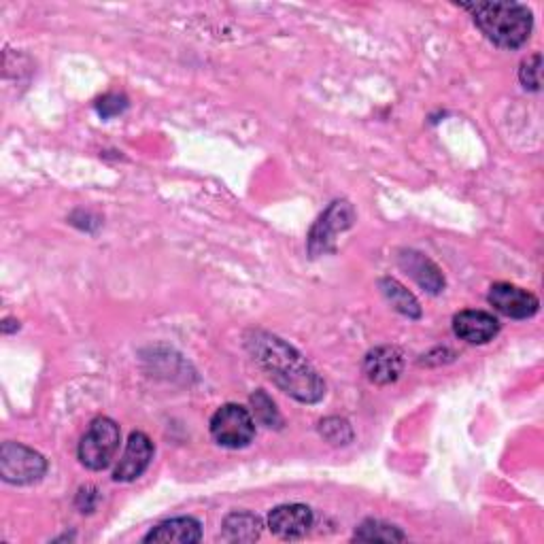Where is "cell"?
Here are the masks:
<instances>
[{
  "label": "cell",
  "mask_w": 544,
  "mask_h": 544,
  "mask_svg": "<svg viewBox=\"0 0 544 544\" xmlns=\"http://www.w3.org/2000/svg\"><path fill=\"white\" fill-rule=\"evenodd\" d=\"M247 349L281 391L302 404H315L326 396V383L304 357L275 334L255 330L247 336Z\"/></svg>",
  "instance_id": "cell-1"
},
{
  "label": "cell",
  "mask_w": 544,
  "mask_h": 544,
  "mask_svg": "<svg viewBox=\"0 0 544 544\" xmlns=\"http://www.w3.org/2000/svg\"><path fill=\"white\" fill-rule=\"evenodd\" d=\"M474 15L485 37L502 49H519L534 28L532 11L519 3H476L462 5Z\"/></svg>",
  "instance_id": "cell-2"
},
{
  "label": "cell",
  "mask_w": 544,
  "mask_h": 544,
  "mask_svg": "<svg viewBox=\"0 0 544 544\" xmlns=\"http://www.w3.org/2000/svg\"><path fill=\"white\" fill-rule=\"evenodd\" d=\"M119 440H122L119 425L109 417H96L79 442V462L94 472L109 468L119 449Z\"/></svg>",
  "instance_id": "cell-3"
},
{
  "label": "cell",
  "mask_w": 544,
  "mask_h": 544,
  "mask_svg": "<svg viewBox=\"0 0 544 544\" xmlns=\"http://www.w3.org/2000/svg\"><path fill=\"white\" fill-rule=\"evenodd\" d=\"M47 472V459L20 442H5L0 449V476L9 485H32Z\"/></svg>",
  "instance_id": "cell-4"
},
{
  "label": "cell",
  "mask_w": 544,
  "mask_h": 544,
  "mask_svg": "<svg viewBox=\"0 0 544 544\" xmlns=\"http://www.w3.org/2000/svg\"><path fill=\"white\" fill-rule=\"evenodd\" d=\"M211 436L221 447L243 449L255 436V419L241 404H224L211 417Z\"/></svg>",
  "instance_id": "cell-5"
},
{
  "label": "cell",
  "mask_w": 544,
  "mask_h": 544,
  "mask_svg": "<svg viewBox=\"0 0 544 544\" xmlns=\"http://www.w3.org/2000/svg\"><path fill=\"white\" fill-rule=\"evenodd\" d=\"M353 217L355 215H353V209H351L349 202L336 200L330 204L328 211L317 219V224L313 226V230L309 234V251H311L313 258L332 249L334 236L338 232L347 230L353 224Z\"/></svg>",
  "instance_id": "cell-6"
},
{
  "label": "cell",
  "mask_w": 544,
  "mask_h": 544,
  "mask_svg": "<svg viewBox=\"0 0 544 544\" xmlns=\"http://www.w3.org/2000/svg\"><path fill=\"white\" fill-rule=\"evenodd\" d=\"M489 304L510 319H530L540 309V300L532 292L510 283L491 285Z\"/></svg>",
  "instance_id": "cell-7"
},
{
  "label": "cell",
  "mask_w": 544,
  "mask_h": 544,
  "mask_svg": "<svg viewBox=\"0 0 544 544\" xmlns=\"http://www.w3.org/2000/svg\"><path fill=\"white\" fill-rule=\"evenodd\" d=\"M153 451L156 449H153V442L149 440L147 434L132 432L126 442L124 455L119 457V462L115 466L113 479L117 483H130L139 479V476H143V472L149 468Z\"/></svg>",
  "instance_id": "cell-8"
},
{
  "label": "cell",
  "mask_w": 544,
  "mask_h": 544,
  "mask_svg": "<svg viewBox=\"0 0 544 544\" xmlns=\"http://www.w3.org/2000/svg\"><path fill=\"white\" fill-rule=\"evenodd\" d=\"M313 527V510L304 504H283L268 515V530L283 540H300Z\"/></svg>",
  "instance_id": "cell-9"
},
{
  "label": "cell",
  "mask_w": 544,
  "mask_h": 544,
  "mask_svg": "<svg viewBox=\"0 0 544 544\" xmlns=\"http://www.w3.org/2000/svg\"><path fill=\"white\" fill-rule=\"evenodd\" d=\"M453 332L470 345H485L500 332V321L487 311H462L453 317Z\"/></svg>",
  "instance_id": "cell-10"
},
{
  "label": "cell",
  "mask_w": 544,
  "mask_h": 544,
  "mask_svg": "<svg viewBox=\"0 0 544 544\" xmlns=\"http://www.w3.org/2000/svg\"><path fill=\"white\" fill-rule=\"evenodd\" d=\"M398 264L408 277H413L425 289V292L440 294L442 289H445V277H442L440 268L430 258H425L423 253L404 249L398 255Z\"/></svg>",
  "instance_id": "cell-11"
},
{
  "label": "cell",
  "mask_w": 544,
  "mask_h": 544,
  "mask_svg": "<svg viewBox=\"0 0 544 544\" xmlns=\"http://www.w3.org/2000/svg\"><path fill=\"white\" fill-rule=\"evenodd\" d=\"M404 360L396 347H377L372 349L364 360L366 379L374 385H389L398 381L402 374Z\"/></svg>",
  "instance_id": "cell-12"
},
{
  "label": "cell",
  "mask_w": 544,
  "mask_h": 544,
  "mask_svg": "<svg viewBox=\"0 0 544 544\" xmlns=\"http://www.w3.org/2000/svg\"><path fill=\"white\" fill-rule=\"evenodd\" d=\"M202 540V525L194 517H177L168 519L143 538V542H160V544H194Z\"/></svg>",
  "instance_id": "cell-13"
},
{
  "label": "cell",
  "mask_w": 544,
  "mask_h": 544,
  "mask_svg": "<svg viewBox=\"0 0 544 544\" xmlns=\"http://www.w3.org/2000/svg\"><path fill=\"white\" fill-rule=\"evenodd\" d=\"M262 534V519L247 510H234L224 519V538L230 542H253Z\"/></svg>",
  "instance_id": "cell-14"
},
{
  "label": "cell",
  "mask_w": 544,
  "mask_h": 544,
  "mask_svg": "<svg viewBox=\"0 0 544 544\" xmlns=\"http://www.w3.org/2000/svg\"><path fill=\"white\" fill-rule=\"evenodd\" d=\"M379 285H381V292L387 298V302L394 306L398 313L411 317V319L421 317V306H419L417 298L411 292H408V289L400 281L385 277V279L379 281Z\"/></svg>",
  "instance_id": "cell-15"
},
{
  "label": "cell",
  "mask_w": 544,
  "mask_h": 544,
  "mask_svg": "<svg viewBox=\"0 0 544 544\" xmlns=\"http://www.w3.org/2000/svg\"><path fill=\"white\" fill-rule=\"evenodd\" d=\"M353 540L360 542H402L406 540V534L400 530V527L383 523L377 519H368L360 527H357Z\"/></svg>",
  "instance_id": "cell-16"
},
{
  "label": "cell",
  "mask_w": 544,
  "mask_h": 544,
  "mask_svg": "<svg viewBox=\"0 0 544 544\" xmlns=\"http://www.w3.org/2000/svg\"><path fill=\"white\" fill-rule=\"evenodd\" d=\"M251 406H253L255 419H258L262 425H266V428H281L283 425V419L277 411V404L272 402V398L266 394L264 389H258L251 396Z\"/></svg>",
  "instance_id": "cell-17"
},
{
  "label": "cell",
  "mask_w": 544,
  "mask_h": 544,
  "mask_svg": "<svg viewBox=\"0 0 544 544\" xmlns=\"http://www.w3.org/2000/svg\"><path fill=\"white\" fill-rule=\"evenodd\" d=\"M319 432L332 445H349L353 440V430L349 421L340 419V417H328L319 423Z\"/></svg>",
  "instance_id": "cell-18"
},
{
  "label": "cell",
  "mask_w": 544,
  "mask_h": 544,
  "mask_svg": "<svg viewBox=\"0 0 544 544\" xmlns=\"http://www.w3.org/2000/svg\"><path fill=\"white\" fill-rule=\"evenodd\" d=\"M540 71H542V56L532 54L527 60L521 62L519 68V79L525 90L538 92L540 90Z\"/></svg>",
  "instance_id": "cell-19"
},
{
  "label": "cell",
  "mask_w": 544,
  "mask_h": 544,
  "mask_svg": "<svg viewBox=\"0 0 544 544\" xmlns=\"http://www.w3.org/2000/svg\"><path fill=\"white\" fill-rule=\"evenodd\" d=\"M126 109H128V98L124 94L111 92V94H105L96 100V111L102 119H111V117L122 115Z\"/></svg>",
  "instance_id": "cell-20"
},
{
  "label": "cell",
  "mask_w": 544,
  "mask_h": 544,
  "mask_svg": "<svg viewBox=\"0 0 544 544\" xmlns=\"http://www.w3.org/2000/svg\"><path fill=\"white\" fill-rule=\"evenodd\" d=\"M96 489L94 487H81L79 493H77V508L81 510V513H92L94 506H96Z\"/></svg>",
  "instance_id": "cell-21"
}]
</instances>
